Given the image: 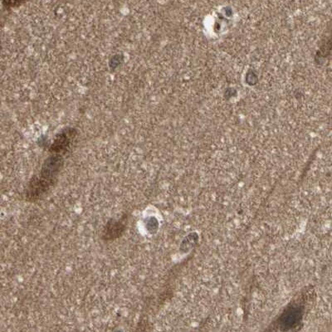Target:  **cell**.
<instances>
[{
  "instance_id": "277c9868",
  "label": "cell",
  "mask_w": 332,
  "mask_h": 332,
  "mask_svg": "<svg viewBox=\"0 0 332 332\" xmlns=\"http://www.w3.org/2000/svg\"><path fill=\"white\" fill-rule=\"evenodd\" d=\"M125 230V224L121 221L111 220L107 223L104 230V239L113 240L121 236Z\"/></svg>"
},
{
  "instance_id": "6da1fadb",
  "label": "cell",
  "mask_w": 332,
  "mask_h": 332,
  "mask_svg": "<svg viewBox=\"0 0 332 332\" xmlns=\"http://www.w3.org/2000/svg\"><path fill=\"white\" fill-rule=\"evenodd\" d=\"M77 134V130L73 128H66L65 130H61L52 144L50 151L53 154L61 155L65 154L73 143Z\"/></svg>"
},
{
  "instance_id": "52a82bcc",
  "label": "cell",
  "mask_w": 332,
  "mask_h": 332,
  "mask_svg": "<svg viewBox=\"0 0 332 332\" xmlns=\"http://www.w3.org/2000/svg\"><path fill=\"white\" fill-rule=\"evenodd\" d=\"M26 0H3V5L8 8H17L24 4Z\"/></svg>"
},
{
  "instance_id": "3957f363",
  "label": "cell",
  "mask_w": 332,
  "mask_h": 332,
  "mask_svg": "<svg viewBox=\"0 0 332 332\" xmlns=\"http://www.w3.org/2000/svg\"><path fill=\"white\" fill-rule=\"evenodd\" d=\"M53 183L43 180L41 177H36L30 181L27 190V199L30 201H34L43 197L49 190Z\"/></svg>"
},
{
  "instance_id": "5b68a950",
  "label": "cell",
  "mask_w": 332,
  "mask_h": 332,
  "mask_svg": "<svg viewBox=\"0 0 332 332\" xmlns=\"http://www.w3.org/2000/svg\"><path fill=\"white\" fill-rule=\"evenodd\" d=\"M301 317L302 316H301L300 310L293 307L282 315L281 317V322L283 323V327H286L287 329V327H295V325L300 321Z\"/></svg>"
},
{
  "instance_id": "7a4b0ae2",
  "label": "cell",
  "mask_w": 332,
  "mask_h": 332,
  "mask_svg": "<svg viewBox=\"0 0 332 332\" xmlns=\"http://www.w3.org/2000/svg\"><path fill=\"white\" fill-rule=\"evenodd\" d=\"M62 163H63L62 157L60 154H53L49 157L43 164V168L40 173V177L53 184L56 181L58 174L61 170Z\"/></svg>"
},
{
  "instance_id": "ba28073f",
  "label": "cell",
  "mask_w": 332,
  "mask_h": 332,
  "mask_svg": "<svg viewBox=\"0 0 332 332\" xmlns=\"http://www.w3.org/2000/svg\"><path fill=\"white\" fill-rule=\"evenodd\" d=\"M147 228L151 232L155 231L158 229V221L155 218H151L147 223Z\"/></svg>"
},
{
  "instance_id": "8992f818",
  "label": "cell",
  "mask_w": 332,
  "mask_h": 332,
  "mask_svg": "<svg viewBox=\"0 0 332 332\" xmlns=\"http://www.w3.org/2000/svg\"><path fill=\"white\" fill-rule=\"evenodd\" d=\"M197 241H198V235L196 234H190L183 240L182 247H185L186 251H187V250L190 249L193 247V245L196 243Z\"/></svg>"
}]
</instances>
